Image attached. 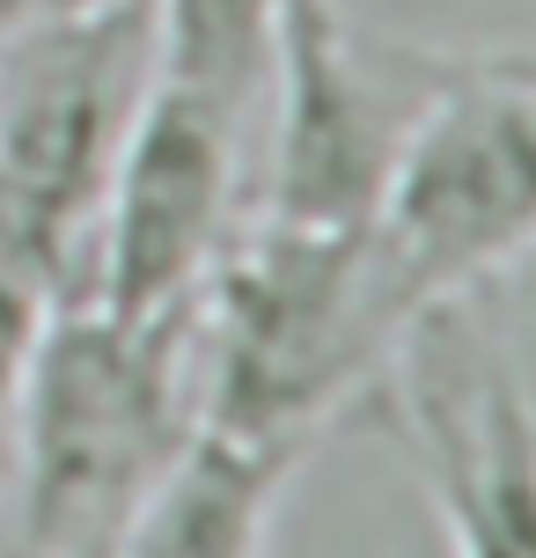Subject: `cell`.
<instances>
[{
    "label": "cell",
    "mask_w": 536,
    "mask_h": 558,
    "mask_svg": "<svg viewBox=\"0 0 536 558\" xmlns=\"http://www.w3.org/2000/svg\"><path fill=\"white\" fill-rule=\"evenodd\" d=\"M412 316L375 228L243 214L184 324L198 426L309 456L345 404L375 397Z\"/></svg>",
    "instance_id": "6da1fadb"
},
{
    "label": "cell",
    "mask_w": 536,
    "mask_h": 558,
    "mask_svg": "<svg viewBox=\"0 0 536 558\" xmlns=\"http://www.w3.org/2000/svg\"><path fill=\"white\" fill-rule=\"evenodd\" d=\"M192 324V316H184ZM184 324H118L96 302L45 308L15 390L8 558H111L141 493L192 441Z\"/></svg>",
    "instance_id": "7a4b0ae2"
},
{
    "label": "cell",
    "mask_w": 536,
    "mask_h": 558,
    "mask_svg": "<svg viewBox=\"0 0 536 558\" xmlns=\"http://www.w3.org/2000/svg\"><path fill=\"white\" fill-rule=\"evenodd\" d=\"M147 96V0L0 29V279L52 302Z\"/></svg>",
    "instance_id": "3957f363"
},
{
    "label": "cell",
    "mask_w": 536,
    "mask_h": 558,
    "mask_svg": "<svg viewBox=\"0 0 536 558\" xmlns=\"http://www.w3.org/2000/svg\"><path fill=\"white\" fill-rule=\"evenodd\" d=\"M367 228L412 308L500 287L529 265L536 52H449Z\"/></svg>",
    "instance_id": "277c9868"
},
{
    "label": "cell",
    "mask_w": 536,
    "mask_h": 558,
    "mask_svg": "<svg viewBox=\"0 0 536 558\" xmlns=\"http://www.w3.org/2000/svg\"><path fill=\"white\" fill-rule=\"evenodd\" d=\"M492 294L426 302L375 383L449 558H536V390Z\"/></svg>",
    "instance_id": "5b68a950"
},
{
    "label": "cell",
    "mask_w": 536,
    "mask_h": 558,
    "mask_svg": "<svg viewBox=\"0 0 536 558\" xmlns=\"http://www.w3.org/2000/svg\"><path fill=\"white\" fill-rule=\"evenodd\" d=\"M243 147L251 140L221 111L147 74V96L125 125V147L88 228L96 272L74 302H96L103 316L141 331L184 324L198 279L214 272L228 235L243 228V177H251Z\"/></svg>",
    "instance_id": "8992f818"
},
{
    "label": "cell",
    "mask_w": 536,
    "mask_h": 558,
    "mask_svg": "<svg viewBox=\"0 0 536 558\" xmlns=\"http://www.w3.org/2000/svg\"><path fill=\"white\" fill-rule=\"evenodd\" d=\"M441 66L449 52L353 29L345 8L294 23L280 52L272 118H265L257 214L302 228H367Z\"/></svg>",
    "instance_id": "52a82bcc"
},
{
    "label": "cell",
    "mask_w": 536,
    "mask_h": 558,
    "mask_svg": "<svg viewBox=\"0 0 536 558\" xmlns=\"http://www.w3.org/2000/svg\"><path fill=\"white\" fill-rule=\"evenodd\" d=\"M294 463L302 448L192 426V441L141 493L111 558H265Z\"/></svg>",
    "instance_id": "ba28073f"
},
{
    "label": "cell",
    "mask_w": 536,
    "mask_h": 558,
    "mask_svg": "<svg viewBox=\"0 0 536 558\" xmlns=\"http://www.w3.org/2000/svg\"><path fill=\"white\" fill-rule=\"evenodd\" d=\"M294 0H147V74L265 140Z\"/></svg>",
    "instance_id": "9c48e42d"
},
{
    "label": "cell",
    "mask_w": 536,
    "mask_h": 558,
    "mask_svg": "<svg viewBox=\"0 0 536 558\" xmlns=\"http://www.w3.org/2000/svg\"><path fill=\"white\" fill-rule=\"evenodd\" d=\"M66 8H88V0H0V29L45 23V15H66Z\"/></svg>",
    "instance_id": "30bf717a"
},
{
    "label": "cell",
    "mask_w": 536,
    "mask_h": 558,
    "mask_svg": "<svg viewBox=\"0 0 536 558\" xmlns=\"http://www.w3.org/2000/svg\"><path fill=\"white\" fill-rule=\"evenodd\" d=\"M331 8H339V0H294V8H287V29H294V23H316V15H331Z\"/></svg>",
    "instance_id": "8fae6325"
}]
</instances>
